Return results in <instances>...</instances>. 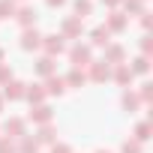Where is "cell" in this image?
<instances>
[{
  "instance_id": "25",
  "label": "cell",
  "mask_w": 153,
  "mask_h": 153,
  "mask_svg": "<svg viewBox=\"0 0 153 153\" xmlns=\"http://www.w3.org/2000/svg\"><path fill=\"white\" fill-rule=\"evenodd\" d=\"M0 153H18V141L6 138V135H0Z\"/></svg>"
},
{
  "instance_id": "1",
  "label": "cell",
  "mask_w": 153,
  "mask_h": 153,
  "mask_svg": "<svg viewBox=\"0 0 153 153\" xmlns=\"http://www.w3.org/2000/svg\"><path fill=\"white\" fill-rule=\"evenodd\" d=\"M69 63H72V69H87L93 63V48L87 42H75L69 48Z\"/></svg>"
},
{
  "instance_id": "26",
  "label": "cell",
  "mask_w": 153,
  "mask_h": 153,
  "mask_svg": "<svg viewBox=\"0 0 153 153\" xmlns=\"http://www.w3.org/2000/svg\"><path fill=\"white\" fill-rule=\"evenodd\" d=\"M147 138H150V123H138V126H135V141L144 144Z\"/></svg>"
},
{
  "instance_id": "16",
  "label": "cell",
  "mask_w": 153,
  "mask_h": 153,
  "mask_svg": "<svg viewBox=\"0 0 153 153\" xmlns=\"http://www.w3.org/2000/svg\"><path fill=\"white\" fill-rule=\"evenodd\" d=\"M24 99H27L30 105H42V102H45V87H42V84H27Z\"/></svg>"
},
{
  "instance_id": "30",
  "label": "cell",
  "mask_w": 153,
  "mask_h": 153,
  "mask_svg": "<svg viewBox=\"0 0 153 153\" xmlns=\"http://www.w3.org/2000/svg\"><path fill=\"white\" fill-rule=\"evenodd\" d=\"M153 84H141V93H138V99L141 102H150V96H153V90H150Z\"/></svg>"
},
{
  "instance_id": "23",
  "label": "cell",
  "mask_w": 153,
  "mask_h": 153,
  "mask_svg": "<svg viewBox=\"0 0 153 153\" xmlns=\"http://www.w3.org/2000/svg\"><path fill=\"white\" fill-rule=\"evenodd\" d=\"M147 69H150V60H147L144 54H138V57L132 60V66H129L132 75H147Z\"/></svg>"
},
{
  "instance_id": "9",
  "label": "cell",
  "mask_w": 153,
  "mask_h": 153,
  "mask_svg": "<svg viewBox=\"0 0 153 153\" xmlns=\"http://www.w3.org/2000/svg\"><path fill=\"white\" fill-rule=\"evenodd\" d=\"M27 120H33V123H39V126H45V123H51L54 120V111H51V105H33L30 108V114H27Z\"/></svg>"
},
{
  "instance_id": "27",
  "label": "cell",
  "mask_w": 153,
  "mask_h": 153,
  "mask_svg": "<svg viewBox=\"0 0 153 153\" xmlns=\"http://www.w3.org/2000/svg\"><path fill=\"white\" fill-rule=\"evenodd\" d=\"M120 153H141V144H138L135 138H129V141H123V147H120Z\"/></svg>"
},
{
  "instance_id": "33",
  "label": "cell",
  "mask_w": 153,
  "mask_h": 153,
  "mask_svg": "<svg viewBox=\"0 0 153 153\" xmlns=\"http://www.w3.org/2000/svg\"><path fill=\"white\" fill-rule=\"evenodd\" d=\"M102 3H105L108 9H117V6H120V0H102Z\"/></svg>"
},
{
  "instance_id": "8",
  "label": "cell",
  "mask_w": 153,
  "mask_h": 153,
  "mask_svg": "<svg viewBox=\"0 0 153 153\" xmlns=\"http://www.w3.org/2000/svg\"><path fill=\"white\" fill-rule=\"evenodd\" d=\"M105 63H108V66H120V63H126V48L117 45V42H108V45H105Z\"/></svg>"
},
{
  "instance_id": "20",
  "label": "cell",
  "mask_w": 153,
  "mask_h": 153,
  "mask_svg": "<svg viewBox=\"0 0 153 153\" xmlns=\"http://www.w3.org/2000/svg\"><path fill=\"white\" fill-rule=\"evenodd\" d=\"M39 147H42V144H39L33 135H21V138H18V153H39Z\"/></svg>"
},
{
  "instance_id": "19",
  "label": "cell",
  "mask_w": 153,
  "mask_h": 153,
  "mask_svg": "<svg viewBox=\"0 0 153 153\" xmlns=\"http://www.w3.org/2000/svg\"><path fill=\"white\" fill-rule=\"evenodd\" d=\"M90 12H93V0H72V15H75V18L84 21Z\"/></svg>"
},
{
  "instance_id": "11",
  "label": "cell",
  "mask_w": 153,
  "mask_h": 153,
  "mask_svg": "<svg viewBox=\"0 0 153 153\" xmlns=\"http://www.w3.org/2000/svg\"><path fill=\"white\" fill-rule=\"evenodd\" d=\"M33 69H36L39 78H51V75H57V63H54V57H45V54L33 63Z\"/></svg>"
},
{
  "instance_id": "18",
  "label": "cell",
  "mask_w": 153,
  "mask_h": 153,
  "mask_svg": "<svg viewBox=\"0 0 153 153\" xmlns=\"http://www.w3.org/2000/svg\"><path fill=\"white\" fill-rule=\"evenodd\" d=\"M66 87H84L87 84V72L84 69H69V75H66Z\"/></svg>"
},
{
  "instance_id": "24",
  "label": "cell",
  "mask_w": 153,
  "mask_h": 153,
  "mask_svg": "<svg viewBox=\"0 0 153 153\" xmlns=\"http://www.w3.org/2000/svg\"><path fill=\"white\" fill-rule=\"evenodd\" d=\"M120 6H123L126 15H129V12H132V15H141V12H144V0H120Z\"/></svg>"
},
{
  "instance_id": "34",
  "label": "cell",
  "mask_w": 153,
  "mask_h": 153,
  "mask_svg": "<svg viewBox=\"0 0 153 153\" xmlns=\"http://www.w3.org/2000/svg\"><path fill=\"white\" fill-rule=\"evenodd\" d=\"M3 105H6V99H3V96H0V114H3Z\"/></svg>"
},
{
  "instance_id": "10",
  "label": "cell",
  "mask_w": 153,
  "mask_h": 153,
  "mask_svg": "<svg viewBox=\"0 0 153 153\" xmlns=\"http://www.w3.org/2000/svg\"><path fill=\"white\" fill-rule=\"evenodd\" d=\"M15 21L27 30V27H36V21H39V12L33 9V6H18V12H15Z\"/></svg>"
},
{
  "instance_id": "22",
  "label": "cell",
  "mask_w": 153,
  "mask_h": 153,
  "mask_svg": "<svg viewBox=\"0 0 153 153\" xmlns=\"http://www.w3.org/2000/svg\"><path fill=\"white\" fill-rule=\"evenodd\" d=\"M120 105H123V111H135V108L141 105V99H138V93H132V90H123V96H120Z\"/></svg>"
},
{
  "instance_id": "37",
  "label": "cell",
  "mask_w": 153,
  "mask_h": 153,
  "mask_svg": "<svg viewBox=\"0 0 153 153\" xmlns=\"http://www.w3.org/2000/svg\"><path fill=\"white\" fill-rule=\"evenodd\" d=\"M15 3H18V0H15Z\"/></svg>"
},
{
  "instance_id": "32",
  "label": "cell",
  "mask_w": 153,
  "mask_h": 153,
  "mask_svg": "<svg viewBox=\"0 0 153 153\" xmlns=\"http://www.w3.org/2000/svg\"><path fill=\"white\" fill-rule=\"evenodd\" d=\"M45 3H48L51 9H57V6H63V3H66V0H45Z\"/></svg>"
},
{
  "instance_id": "13",
  "label": "cell",
  "mask_w": 153,
  "mask_h": 153,
  "mask_svg": "<svg viewBox=\"0 0 153 153\" xmlns=\"http://www.w3.org/2000/svg\"><path fill=\"white\" fill-rule=\"evenodd\" d=\"M111 78H114V81H117L120 87H129L135 75L129 72V63H120V66H111Z\"/></svg>"
},
{
  "instance_id": "28",
  "label": "cell",
  "mask_w": 153,
  "mask_h": 153,
  "mask_svg": "<svg viewBox=\"0 0 153 153\" xmlns=\"http://www.w3.org/2000/svg\"><path fill=\"white\" fill-rule=\"evenodd\" d=\"M6 81H12V69L6 63H0V84H6Z\"/></svg>"
},
{
  "instance_id": "14",
  "label": "cell",
  "mask_w": 153,
  "mask_h": 153,
  "mask_svg": "<svg viewBox=\"0 0 153 153\" xmlns=\"http://www.w3.org/2000/svg\"><path fill=\"white\" fill-rule=\"evenodd\" d=\"M45 96H63L66 93V81L60 78V75H51V78H45Z\"/></svg>"
},
{
  "instance_id": "29",
  "label": "cell",
  "mask_w": 153,
  "mask_h": 153,
  "mask_svg": "<svg viewBox=\"0 0 153 153\" xmlns=\"http://www.w3.org/2000/svg\"><path fill=\"white\" fill-rule=\"evenodd\" d=\"M150 48H153V39H150V36L144 33V36H141V54L147 57V54H150Z\"/></svg>"
},
{
  "instance_id": "15",
  "label": "cell",
  "mask_w": 153,
  "mask_h": 153,
  "mask_svg": "<svg viewBox=\"0 0 153 153\" xmlns=\"http://www.w3.org/2000/svg\"><path fill=\"white\" fill-rule=\"evenodd\" d=\"M108 42H111V33L105 30V24H102V27H93V30H90V42H87L90 48H105Z\"/></svg>"
},
{
  "instance_id": "7",
  "label": "cell",
  "mask_w": 153,
  "mask_h": 153,
  "mask_svg": "<svg viewBox=\"0 0 153 153\" xmlns=\"http://www.w3.org/2000/svg\"><path fill=\"white\" fill-rule=\"evenodd\" d=\"M81 18H75V15H69V18H63V24H60V36L63 39H81Z\"/></svg>"
},
{
  "instance_id": "3",
  "label": "cell",
  "mask_w": 153,
  "mask_h": 153,
  "mask_svg": "<svg viewBox=\"0 0 153 153\" xmlns=\"http://www.w3.org/2000/svg\"><path fill=\"white\" fill-rule=\"evenodd\" d=\"M90 72H87V81H96V84H105L108 78H111V66L105 63V60H93L90 66H87Z\"/></svg>"
},
{
  "instance_id": "6",
  "label": "cell",
  "mask_w": 153,
  "mask_h": 153,
  "mask_svg": "<svg viewBox=\"0 0 153 153\" xmlns=\"http://www.w3.org/2000/svg\"><path fill=\"white\" fill-rule=\"evenodd\" d=\"M21 51H39V45H42V33L36 30V27H27V30H21Z\"/></svg>"
},
{
  "instance_id": "5",
  "label": "cell",
  "mask_w": 153,
  "mask_h": 153,
  "mask_svg": "<svg viewBox=\"0 0 153 153\" xmlns=\"http://www.w3.org/2000/svg\"><path fill=\"white\" fill-rule=\"evenodd\" d=\"M24 90H27V84L24 81H18V78H12V81H6L3 84V99H9V102H21L24 99Z\"/></svg>"
},
{
  "instance_id": "4",
  "label": "cell",
  "mask_w": 153,
  "mask_h": 153,
  "mask_svg": "<svg viewBox=\"0 0 153 153\" xmlns=\"http://www.w3.org/2000/svg\"><path fill=\"white\" fill-rule=\"evenodd\" d=\"M0 132H6V138L18 141L21 135H27V120H24V117H9V120L3 123V129H0Z\"/></svg>"
},
{
  "instance_id": "12",
  "label": "cell",
  "mask_w": 153,
  "mask_h": 153,
  "mask_svg": "<svg viewBox=\"0 0 153 153\" xmlns=\"http://www.w3.org/2000/svg\"><path fill=\"white\" fill-rule=\"evenodd\" d=\"M126 24H129V18H126L123 12L111 9V15H108V21H105V30H108V33H123V30H126Z\"/></svg>"
},
{
  "instance_id": "21",
  "label": "cell",
  "mask_w": 153,
  "mask_h": 153,
  "mask_svg": "<svg viewBox=\"0 0 153 153\" xmlns=\"http://www.w3.org/2000/svg\"><path fill=\"white\" fill-rule=\"evenodd\" d=\"M15 12H18V3H15V0H0V21L15 18Z\"/></svg>"
},
{
  "instance_id": "35",
  "label": "cell",
  "mask_w": 153,
  "mask_h": 153,
  "mask_svg": "<svg viewBox=\"0 0 153 153\" xmlns=\"http://www.w3.org/2000/svg\"><path fill=\"white\" fill-rule=\"evenodd\" d=\"M0 63H3V48H0Z\"/></svg>"
},
{
  "instance_id": "36",
  "label": "cell",
  "mask_w": 153,
  "mask_h": 153,
  "mask_svg": "<svg viewBox=\"0 0 153 153\" xmlns=\"http://www.w3.org/2000/svg\"><path fill=\"white\" fill-rule=\"evenodd\" d=\"M96 153H111V150H96Z\"/></svg>"
},
{
  "instance_id": "17",
  "label": "cell",
  "mask_w": 153,
  "mask_h": 153,
  "mask_svg": "<svg viewBox=\"0 0 153 153\" xmlns=\"http://www.w3.org/2000/svg\"><path fill=\"white\" fill-rule=\"evenodd\" d=\"M36 141H39V144H54V141H57V126H54V123L39 126V129H36Z\"/></svg>"
},
{
  "instance_id": "31",
  "label": "cell",
  "mask_w": 153,
  "mask_h": 153,
  "mask_svg": "<svg viewBox=\"0 0 153 153\" xmlns=\"http://www.w3.org/2000/svg\"><path fill=\"white\" fill-rule=\"evenodd\" d=\"M51 153H72V147H69L66 141H54V147H51Z\"/></svg>"
},
{
  "instance_id": "2",
  "label": "cell",
  "mask_w": 153,
  "mask_h": 153,
  "mask_svg": "<svg viewBox=\"0 0 153 153\" xmlns=\"http://www.w3.org/2000/svg\"><path fill=\"white\" fill-rule=\"evenodd\" d=\"M39 48L45 51V57H57V54L66 51V39L60 33H48V36H42V45Z\"/></svg>"
}]
</instances>
